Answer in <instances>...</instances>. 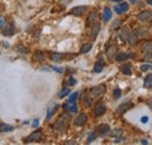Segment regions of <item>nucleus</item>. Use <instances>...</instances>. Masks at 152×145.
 <instances>
[{"instance_id":"c03bdc74","label":"nucleus","mask_w":152,"mask_h":145,"mask_svg":"<svg viewBox=\"0 0 152 145\" xmlns=\"http://www.w3.org/2000/svg\"><path fill=\"white\" fill-rule=\"evenodd\" d=\"M142 143H143V144H148V141H145V139H143V141H142Z\"/></svg>"},{"instance_id":"bb28decb","label":"nucleus","mask_w":152,"mask_h":145,"mask_svg":"<svg viewBox=\"0 0 152 145\" xmlns=\"http://www.w3.org/2000/svg\"><path fill=\"white\" fill-rule=\"evenodd\" d=\"M102 70H103V64L99 63V61H98L95 64V67H94V71H95V72H101Z\"/></svg>"},{"instance_id":"79ce46f5","label":"nucleus","mask_w":152,"mask_h":145,"mask_svg":"<svg viewBox=\"0 0 152 145\" xmlns=\"http://www.w3.org/2000/svg\"><path fill=\"white\" fill-rule=\"evenodd\" d=\"M88 99V102H87V105H91V104H93V101H91V98H87Z\"/></svg>"},{"instance_id":"de8ad7c7","label":"nucleus","mask_w":152,"mask_h":145,"mask_svg":"<svg viewBox=\"0 0 152 145\" xmlns=\"http://www.w3.org/2000/svg\"><path fill=\"white\" fill-rule=\"evenodd\" d=\"M111 1H115V2H117V1H122V0H111Z\"/></svg>"},{"instance_id":"dca6fc26","label":"nucleus","mask_w":152,"mask_h":145,"mask_svg":"<svg viewBox=\"0 0 152 145\" xmlns=\"http://www.w3.org/2000/svg\"><path fill=\"white\" fill-rule=\"evenodd\" d=\"M102 19H103V21H109V20L111 19V9L109 8V7H105L103 11V14H102Z\"/></svg>"},{"instance_id":"c756f323","label":"nucleus","mask_w":152,"mask_h":145,"mask_svg":"<svg viewBox=\"0 0 152 145\" xmlns=\"http://www.w3.org/2000/svg\"><path fill=\"white\" fill-rule=\"evenodd\" d=\"M18 52L19 53H22V54H26V53H28V49L26 48V47H24V46H21V44H19L18 46Z\"/></svg>"},{"instance_id":"7c9ffc66","label":"nucleus","mask_w":152,"mask_h":145,"mask_svg":"<svg viewBox=\"0 0 152 145\" xmlns=\"http://www.w3.org/2000/svg\"><path fill=\"white\" fill-rule=\"evenodd\" d=\"M121 133H122V130H121V129H119V130L116 129V130H114V131L110 132V136H111V137H118Z\"/></svg>"},{"instance_id":"e433bc0d","label":"nucleus","mask_w":152,"mask_h":145,"mask_svg":"<svg viewBox=\"0 0 152 145\" xmlns=\"http://www.w3.org/2000/svg\"><path fill=\"white\" fill-rule=\"evenodd\" d=\"M122 24V21H115L114 25H112V28H117V27H119Z\"/></svg>"},{"instance_id":"f03ea898","label":"nucleus","mask_w":152,"mask_h":145,"mask_svg":"<svg viewBox=\"0 0 152 145\" xmlns=\"http://www.w3.org/2000/svg\"><path fill=\"white\" fill-rule=\"evenodd\" d=\"M91 92H93L94 96H97V97L103 96L104 92H105V86H103V84H99V86L94 87V88L91 89Z\"/></svg>"},{"instance_id":"f8f14e48","label":"nucleus","mask_w":152,"mask_h":145,"mask_svg":"<svg viewBox=\"0 0 152 145\" xmlns=\"http://www.w3.org/2000/svg\"><path fill=\"white\" fill-rule=\"evenodd\" d=\"M105 105L102 103H98L97 105L95 107V109H94V114H95V116H102V115L105 112Z\"/></svg>"},{"instance_id":"b1692460","label":"nucleus","mask_w":152,"mask_h":145,"mask_svg":"<svg viewBox=\"0 0 152 145\" xmlns=\"http://www.w3.org/2000/svg\"><path fill=\"white\" fill-rule=\"evenodd\" d=\"M14 127L12 126V125H9V124H5V123H2L1 124V127H0V131L1 132H5V131H12Z\"/></svg>"},{"instance_id":"4c0bfd02","label":"nucleus","mask_w":152,"mask_h":145,"mask_svg":"<svg viewBox=\"0 0 152 145\" xmlns=\"http://www.w3.org/2000/svg\"><path fill=\"white\" fill-rule=\"evenodd\" d=\"M69 84H70V86H75V84H76V80L73 79V77H70V79H69Z\"/></svg>"},{"instance_id":"6ab92c4d","label":"nucleus","mask_w":152,"mask_h":145,"mask_svg":"<svg viewBox=\"0 0 152 145\" xmlns=\"http://www.w3.org/2000/svg\"><path fill=\"white\" fill-rule=\"evenodd\" d=\"M121 70L124 75H130L131 70H132V66H131L130 63H126V64H124V66L121 67Z\"/></svg>"},{"instance_id":"ea45409f","label":"nucleus","mask_w":152,"mask_h":145,"mask_svg":"<svg viewBox=\"0 0 152 145\" xmlns=\"http://www.w3.org/2000/svg\"><path fill=\"white\" fill-rule=\"evenodd\" d=\"M32 125H33V127H38L39 126V119H35V121H33Z\"/></svg>"},{"instance_id":"9d476101","label":"nucleus","mask_w":152,"mask_h":145,"mask_svg":"<svg viewBox=\"0 0 152 145\" xmlns=\"http://www.w3.org/2000/svg\"><path fill=\"white\" fill-rule=\"evenodd\" d=\"M129 9V5H128V2H122L121 5H118V6H116L115 7V11H116V13H118V14H123V13H125L126 11Z\"/></svg>"},{"instance_id":"37998d69","label":"nucleus","mask_w":152,"mask_h":145,"mask_svg":"<svg viewBox=\"0 0 152 145\" xmlns=\"http://www.w3.org/2000/svg\"><path fill=\"white\" fill-rule=\"evenodd\" d=\"M66 144H76V143H75V142H74V141H69V142H67Z\"/></svg>"},{"instance_id":"473e14b6","label":"nucleus","mask_w":152,"mask_h":145,"mask_svg":"<svg viewBox=\"0 0 152 145\" xmlns=\"http://www.w3.org/2000/svg\"><path fill=\"white\" fill-rule=\"evenodd\" d=\"M152 68V66H150V64H142L140 66V70L142 71H146V70H149V69H151Z\"/></svg>"},{"instance_id":"49530a36","label":"nucleus","mask_w":152,"mask_h":145,"mask_svg":"<svg viewBox=\"0 0 152 145\" xmlns=\"http://www.w3.org/2000/svg\"><path fill=\"white\" fill-rule=\"evenodd\" d=\"M148 4H150V5H152V0H148Z\"/></svg>"},{"instance_id":"20e7f679","label":"nucleus","mask_w":152,"mask_h":145,"mask_svg":"<svg viewBox=\"0 0 152 145\" xmlns=\"http://www.w3.org/2000/svg\"><path fill=\"white\" fill-rule=\"evenodd\" d=\"M42 137V132L41 130H36V131H34L33 133H31L28 136V138L25 139V142L26 143H29V142H33V141H39L40 138Z\"/></svg>"},{"instance_id":"412c9836","label":"nucleus","mask_w":152,"mask_h":145,"mask_svg":"<svg viewBox=\"0 0 152 145\" xmlns=\"http://www.w3.org/2000/svg\"><path fill=\"white\" fill-rule=\"evenodd\" d=\"M144 87L145 88H152V74L146 75L145 81H144Z\"/></svg>"},{"instance_id":"39448f33","label":"nucleus","mask_w":152,"mask_h":145,"mask_svg":"<svg viewBox=\"0 0 152 145\" xmlns=\"http://www.w3.org/2000/svg\"><path fill=\"white\" fill-rule=\"evenodd\" d=\"M86 9H87L86 6H76V7H74V8L70 9V14H73V15H75V16H81V15H83Z\"/></svg>"},{"instance_id":"a18cd8bd","label":"nucleus","mask_w":152,"mask_h":145,"mask_svg":"<svg viewBox=\"0 0 152 145\" xmlns=\"http://www.w3.org/2000/svg\"><path fill=\"white\" fill-rule=\"evenodd\" d=\"M130 2H131V4H136L137 0H130Z\"/></svg>"},{"instance_id":"393cba45","label":"nucleus","mask_w":152,"mask_h":145,"mask_svg":"<svg viewBox=\"0 0 152 145\" xmlns=\"http://www.w3.org/2000/svg\"><path fill=\"white\" fill-rule=\"evenodd\" d=\"M96 19H97V13H95V12H94V13H91L90 15H89L88 20H87V24H88V25H91Z\"/></svg>"},{"instance_id":"2f4dec72","label":"nucleus","mask_w":152,"mask_h":145,"mask_svg":"<svg viewBox=\"0 0 152 145\" xmlns=\"http://www.w3.org/2000/svg\"><path fill=\"white\" fill-rule=\"evenodd\" d=\"M114 97H115V98H118V97H121V95H122V91H121V89H119V88H116V89H115V90H114Z\"/></svg>"},{"instance_id":"423d86ee","label":"nucleus","mask_w":152,"mask_h":145,"mask_svg":"<svg viewBox=\"0 0 152 145\" xmlns=\"http://www.w3.org/2000/svg\"><path fill=\"white\" fill-rule=\"evenodd\" d=\"M133 57V54H126V53H117L115 59H116L117 62H123V61H126L128 59H131Z\"/></svg>"},{"instance_id":"c9c22d12","label":"nucleus","mask_w":152,"mask_h":145,"mask_svg":"<svg viewBox=\"0 0 152 145\" xmlns=\"http://www.w3.org/2000/svg\"><path fill=\"white\" fill-rule=\"evenodd\" d=\"M53 69H54V70H56L57 72H63V68H61V67H55V66H53Z\"/></svg>"},{"instance_id":"4be33fe9","label":"nucleus","mask_w":152,"mask_h":145,"mask_svg":"<svg viewBox=\"0 0 152 145\" xmlns=\"http://www.w3.org/2000/svg\"><path fill=\"white\" fill-rule=\"evenodd\" d=\"M49 57H50L53 61H60V60L63 57V54L62 53H52L49 55Z\"/></svg>"},{"instance_id":"f257e3e1","label":"nucleus","mask_w":152,"mask_h":145,"mask_svg":"<svg viewBox=\"0 0 152 145\" xmlns=\"http://www.w3.org/2000/svg\"><path fill=\"white\" fill-rule=\"evenodd\" d=\"M52 127H53L54 131H56V132H59V133H61V132H64V131H66L67 124L64 123V121L62 119V117H61V119L56 121L55 123H54V125L52 126Z\"/></svg>"},{"instance_id":"9b49d317","label":"nucleus","mask_w":152,"mask_h":145,"mask_svg":"<svg viewBox=\"0 0 152 145\" xmlns=\"http://www.w3.org/2000/svg\"><path fill=\"white\" fill-rule=\"evenodd\" d=\"M132 107H133V104L131 103V102H129V103H126V102H125V103L118 105V108H117V112H118V114H124L126 110H129L130 108H132Z\"/></svg>"},{"instance_id":"a211bd4d","label":"nucleus","mask_w":152,"mask_h":145,"mask_svg":"<svg viewBox=\"0 0 152 145\" xmlns=\"http://www.w3.org/2000/svg\"><path fill=\"white\" fill-rule=\"evenodd\" d=\"M142 51L145 54H151L152 52V42H145V43L142 46Z\"/></svg>"},{"instance_id":"6e6552de","label":"nucleus","mask_w":152,"mask_h":145,"mask_svg":"<svg viewBox=\"0 0 152 145\" xmlns=\"http://www.w3.org/2000/svg\"><path fill=\"white\" fill-rule=\"evenodd\" d=\"M151 18H152V13L150 11H143L138 14V19L140 20V21H144V22L151 20Z\"/></svg>"},{"instance_id":"a878e982","label":"nucleus","mask_w":152,"mask_h":145,"mask_svg":"<svg viewBox=\"0 0 152 145\" xmlns=\"http://www.w3.org/2000/svg\"><path fill=\"white\" fill-rule=\"evenodd\" d=\"M69 94H70V90H69V89H67V88H64V89H62V90H60V92H59V97L63 98V97H66L67 95H69Z\"/></svg>"},{"instance_id":"f3484780","label":"nucleus","mask_w":152,"mask_h":145,"mask_svg":"<svg viewBox=\"0 0 152 145\" xmlns=\"http://www.w3.org/2000/svg\"><path fill=\"white\" fill-rule=\"evenodd\" d=\"M98 131H99V135H101V136H105L106 133L110 132V126H109L108 124H102V125L99 126Z\"/></svg>"},{"instance_id":"2eb2a0df","label":"nucleus","mask_w":152,"mask_h":145,"mask_svg":"<svg viewBox=\"0 0 152 145\" xmlns=\"http://www.w3.org/2000/svg\"><path fill=\"white\" fill-rule=\"evenodd\" d=\"M2 31V35H7V36H11L14 34V28L13 26H11V25H8V26H6V28H1Z\"/></svg>"},{"instance_id":"ddd939ff","label":"nucleus","mask_w":152,"mask_h":145,"mask_svg":"<svg viewBox=\"0 0 152 145\" xmlns=\"http://www.w3.org/2000/svg\"><path fill=\"white\" fill-rule=\"evenodd\" d=\"M99 31H101V25H99V24H95L93 27H91V29H90L91 36H93L94 39H95V37L99 34Z\"/></svg>"},{"instance_id":"5701e85b","label":"nucleus","mask_w":152,"mask_h":145,"mask_svg":"<svg viewBox=\"0 0 152 145\" xmlns=\"http://www.w3.org/2000/svg\"><path fill=\"white\" fill-rule=\"evenodd\" d=\"M93 48V44L91 43H86V44H83V46L81 47V54H86V53H88L90 49Z\"/></svg>"},{"instance_id":"72a5a7b5","label":"nucleus","mask_w":152,"mask_h":145,"mask_svg":"<svg viewBox=\"0 0 152 145\" xmlns=\"http://www.w3.org/2000/svg\"><path fill=\"white\" fill-rule=\"evenodd\" d=\"M69 114H70V112L67 111V114H63L61 117H62V118H64V119H67V121H69V119H70V115H69Z\"/></svg>"},{"instance_id":"cd10ccee","label":"nucleus","mask_w":152,"mask_h":145,"mask_svg":"<svg viewBox=\"0 0 152 145\" xmlns=\"http://www.w3.org/2000/svg\"><path fill=\"white\" fill-rule=\"evenodd\" d=\"M77 96H78V92H73V94H70V96H69L68 102H71V103H75V102H76V99H77Z\"/></svg>"},{"instance_id":"7ed1b4c3","label":"nucleus","mask_w":152,"mask_h":145,"mask_svg":"<svg viewBox=\"0 0 152 145\" xmlns=\"http://www.w3.org/2000/svg\"><path fill=\"white\" fill-rule=\"evenodd\" d=\"M88 121V115L87 114H84V112H82L81 115H78V116L75 118V121H74V124L77 126H81V125H83L86 122Z\"/></svg>"},{"instance_id":"a19ab883","label":"nucleus","mask_w":152,"mask_h":145,"mask_svg":"<svg viewBox=\"0 0 152 145\" xmlns=\"http://www.w3.org/2000/svg\"><path fill=\"white\" fill-rule=\"evenodd\" d=\"M0 26H1V28H4V27H5V19H4V16H1V19H0Z\"/></svg>"},{"instance_id":"aec40b11","label":"nucleus","mask_w":152,"mask_h":145,"mask_svg":"<svg viewBox=\"0 0 152 145\" xmlns=\"http://www.w3.org/2000/svg\"><path fill=\"white\" fill-rule=\"evenodd\" d=\"M116 54H117V47L116 46H110V47H109L108 52H106V55H108L109 59H112Z\"/></svg>"},{"instance_id":"58836bf2","label":"nucleus","mask_w":152,"mask_h":145,"mask_svg":"<svg viewBox=\"0 0 152 145\" xmlns=\"http://www.w3.org/2000/svg\"><path fill=\"white\" fill-rule=\"evenodd\" d=\"M140 122H142V123H148V122H149V117L148 116H143V117H142V119H140Z\"/></svg>"},{"instance_id":"c85d7f7f","label":"nucleus","mask_w":152,"mask_h":145,"mask_svg":"<svg viewBox=\"0 0 152 145\" xmlns=\"http://www.w3.org/2000/svg\"><path fill=\"white\" fill-rule=\"evenodd\" d=\"M96 136H97V133H96V131H93L91 133H89V136H88V143H91L93 141H95L96 139Z\"/></svg>"},{"instance_id":"0eeeda50","label":"nucleus","mask_w":152,"mask_h":145,"mask_svg":"<svg viewBox=\"0 0 152 145\" xmlns=\"http://www.w3.org/2000/svg\"><path fill=\"white\" fill-rule=\"evenodd\" d=\"M138 37H139V31H133L130 33V36H129V43L131 44V46H134V44L137 43V41H138Z\"/></svg>"},{"instance_id":"1a4fd4ad","label":"nucleus","mask_w":152,"mask_h":145,"mask_svg":"<svg viewBox=\"0 0 152 145\" xmlns=\"http://www.w3.org/2000/svg\"><path fill=\"white\" fill-rule=\"evenodd\" d=\"M63 109L66 110V111H69L70 114H75V112H77V105L75 103H71V102H67V103L63 105Z\"/></svg>"},{"instance_id":"09e8293b","label":"nucleus","mask_w":152,"mask_h":145,"mask_svg":"<svg viewBox=\"0 0 152 145\" xmlns=\"http://www.w3.org/2000/svg\"><path fill=\"white\" fill-rule=\"evenodd\" d=\"M151 54H152V52H151Z\"/></svg>"},{"instance_id":"4468645a","label":"nucleus","mask_w":152,"mask_h":145,"mask_svg":"<svg viewBox=\"0 0 152 145\" xmlns=\"http://www.w3.org/2000/svg\"><path fill=\"white\" fill-rule=\"evenodd\" d=\"M129 36H130V32H129L128 28H123L121 31V34H119V37H121L122 41L126 42L129 40Z\"/></svg>"},{"instance_id":"f704fd0d","label":"nucleus","mask_w":152,"mask_h":145,"mask_svg":"<svg viewBox=\"0 0 152 145\" xmlns=\"http://www.w3.org/2000/svg\"><path fill=\"white\" fill-rule=\"evenodd\" d=\"M53 114H54V110L52 109V108H50V109H48V114H47V118L49 119L52 116H53Z\"/></svg>"}]
</instances>
